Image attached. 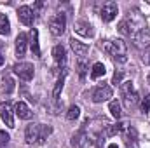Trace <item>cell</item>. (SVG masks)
Masks as SVG:
<instances>
[{"mask_svg": "<svg viewBox=\"0 0 150 148\" xmlns=\"http://www.w3.org/2000/svg\"><path fill=\"white\" fill-rule=\"evenodd\" d=\"M122 77H124L122 72H115V73H113V78H112V84L113 85H120V84H122Z\"/></svg>", "mask_w": 150, "mask_h": 148, "instance_id": "27", "label": "cell"}, {"mask_svg": "<svg viewBox=\"0 0 150 148\" xmlns=\"http://www.w3.org/2000/svg\"><path fill=\"white\" fill-rule=\"evenodd\" d=\"M110 113H112V117H115L117 120L120 118L122 111H120V105H119L117 101H112V103H110Z\"/></svg>", "mask_w": 150, "mask_h": 148, "instance_id": "24", "label": "cell"}, {"mask_svg": "<svg viewBox=\"0 0 150 148\" xmlns=\"http://www.w3.org/2000/svg\"><path fill=\"white\" fill-rule=\"evenodd\" d=\"M65 77H67V70H63V73L59 75V78H58L56 84H54V89H52V98H54V99H59V94H61L63 85H65Z\"/></svg>", "mask_w": 150, "mask_h": 148, "instance_id": "17", "label": "cell"}, {"mask_svg": "<svg viewBox=\"0 0 150 148\" xmlns=\"http://www.w3.org/2000/svg\"><path fill=\"white\" fill-rule=\"evenodd\" d=\"M149 82H150V75H149Z\"/></svg>", "mask_w": 150, "mask_h": 148, "instance_id": "31", "label": "cell"}, {"mask_svg": "<svg viewBox=\"0 0 150 148\" xmlns=\"http://www.w3.org/2000/svg\"><path fill=\"white\" fill-rule=\"evenodd\" d=\"M14 113H16L21 120H28V118H32V111H30V108H28V105L23 103V101L16 103V106H14Z\"/></svg>", "mask_w": 150, "mask_h": 148, "instance_id": "15", "label": "cell"}, {"mask_svg": "<svg viewBox=\"0 0 150 148\" xmlns=\"http://www.w3.org/2000/svg\"><path fill=\"white\" fill-rule=\"evenodd\" d=\"M133 40H134V45L136 47H149L150 45V32L145 28V30H142V32H138L134 37H133Z\"/></svg>", "mask_w": 150, "mask_h": 148, "instance_id": "13", "label": "cell"}, {"mask_svg": "<svg viewBox=\"0 0 150 148\" xmlns=\"http://www.w3.org/2000/svg\"><path fill=\"white\" fill-rule=\"evenodd\" d=\"M120 92H122V99H124V106L127 110H131L136 103H138V94L134 92L133 89V82L131 80H126L120 84Z\"/></svg>", "mask_w": 150, "mask_h": 148, "instance_id": "4", "label": "cell"}, {"mask_svg": "<svg viewBox=\"0 0 150 148\" xmlns=\"http://www.w3.org/2000/svg\"><path fill=\"white\" fill-rule=\"evenodd\" d=\"M52 132L51 125H42V124H30L25 131V140L28 145H44L47 136Z\"/></svg>", "mask_w": 150, "mask_h": 148, "instance_id": "1", "label": "cell"}, {"mask_svg": "<svg viewBox=\"0 0 150 148\" xmlns=\"http://www.w3.org/2000/svg\"><path fill=\"white\" fill-rule=\"evenodd\" d=\"M149 110H150V94H149V96H145V98L142 99V111H143V113H147Z\"/></svg>", "mask_w": 150, "mask_h": 148, "instance_id": "26", "label": "cell"}, {"mask_svg": "<svg viewBox=\"0 0 150 148\" xmlns=\"http://www.w3.org/2000/svg\"><path fill=\"white\" fill-rule=\"evenodd\" d=\"M65 28H67V18H65V14H56V16H52L49 19V32L54 37L63 35Z\"/></svg>", "mask_w": 150, "mask_h": 148, "instance_id": "5", "label": "cell"}, {"mask_svg": "<svg viewBox=\"0 0 150 148\" xmlns=\"http://www.w3.org/2000/svg\"><path fill=\"white\" fill-rule=\"evenodd\" d=\"M26 44H28V37L26 33H19L16 38V56L18 58H23L25 52H26Z\"/></svg>", "mask_w": 150, "mask_h": 148, "instance_id": "14", "label": "cell"}, {"mask_svg": "<svg viewBox=\"0 0 150 148\" xmlns=\"http://www.w3.org/2000/svg\"><path fill=\"white\" fill-rule=\"evenodd\" d=\"M12 91H14V80H12L9 75H5V77H4V80H2V92L11 94Z\"/></svg>", "mask_w": 150, "mask_h": 148, "instance_id": "21", "label": "cell"}, {"mask_svg": "<svg viewBox=\"0 0 150 148\" xmlns=\"http://www.w3.org/2000/svg\"><path fill=\"white\" fill-rule=\"evenodd\" d=\"M117 12H119V7H117V4L115 2H107V4H103V7H101V19L105 21V23H110L115 19V16H117Z\"/></svg>", "mask_w": 150, "mask_h": 148, "instance_id": "8", "label": "cell"}, {"mask_svg": "<svg viewBox=\"0 0 150 148\" xmlns=\"http://www.w3.org/2000/svg\"><path fill=\"white\" fill-rule=\"evenodd\" d=\"M9 140H11V136L5 132V131H0V148H5L9 145Z\"/></svg>", "mask_w": 150, "mask_h": 148, "instance_id": "25", "label": "cell"}, {"mask_svg": "<svg viewBox=\"0 0 150 148\" xmlns=\"http://www.w3.org/2000/svg\"><path fill=\"white\" fill-rule=\"evenodd\" d=\"M142 59H143V63H145V65H150V45L147 47V51H145V54H143V58H142Z\"/></svg>", "mask_w": 150, "mask_h": 148, "instance_id": "28", "label": "cell"}, {"mask_svg": "<svg viewBox=\"0 0 150 148\" xmlns=\"http://www.w3.org/2000/svg\"><path fill=\"white\" fill-rule=\"evenodd\" d=\"M103 51L108 52L113 59H115V58H122V56H126V52H127V45H126V42H124L122 38L105 40V42H103Z\"/></svg>", "mask_w": 150, "mask_h": 148, "instance_id": "3", "label": "cell"}, {"mask_svg": "<svg viewBox=\"0 0 150 148\" xmlns=\"http://www.w3.org/2000/svg\"><path fill=\"white\" fill-rule=\"evenodd\" d=\"M14 111H12V105L9 103V101H5V103H0V117H2V120L5 122V125L7 127H14V115H12Z\"/></svg>", "mask_w": 150, "mask_h": 148, "instance_id": "9", "label": "cell"}, {"mask_svg": "<svg viewBox=\"0 0 150 148\" xmlns=\"http://www.w3.org/2000/svg\"><path fill=\"white\" fill-rule=\"evenodd\" d=\"M52 58H54V61L61 66V65H65L67 63V49L59 44V45H54V49H52Z\"/></svg>", "mask_w": 150, "mask_h": 148, "instance_id": "16", "label": "cell"}, {"mask_svg": "<svg viewBox=\"0 0 150 148\" xmlns=\"http://www.w3.org/2000/svg\"><path fill=\"white\" fill-rule=\"evenodd\" d=\"M30 47H32V52L33 56H40V45H38V32L33 28L32 33H30Z\"/></svg>", "mask_w": 150, "mask_h": 148, "instance_id": "18", "label": "cell"}, {"mask_svg": "<svg viewBox=\"0 0 150 148\" xmlns=\"http://www.w3.org/2000/svg\"><path fill=\"white\" fill-rule=\"evenodd\" d=\"M105 72H107V68H105L103 63H94L93 68H91V78L93 80H98V78H101L105 75Z\"/></svg>", "mask_w": 150, "mask_h": 148, "instance_id": "19", "label": "cell"}, {"mask_svg": "<svg viewBox=\"0 0 150 148\" xmlns=\"http://www.w3.org/2000/svg\"><path fill=\"white\" fill-rule=\"evenodd\" d=\"M122 21H124V25H126V28H127V32H129V37H134L138 32L145 30V26H147V21H145L143 14H142L140 11H136V9L129 11L127 18L122 19Z\"/></svg>", "mask_w": 150, "mask_h": 148, "instance_id": "2", "label": "cell"}, {"mask_svg": "<svg viewBox=\"0 0 150 148\" xmlns=\"http://www.w3.org/2000/svg\"><path fill=\"white\" fill-rule=\"evenodd\" d=\"M87 68H89V66H87V63L84 61V58H80V59H79V63H77V72H79V77H80V78H84V77H86Z\"/></svg>", "mask_w": 150, "mask_h": 148, "instance_id": "22", "label": "cell"}, {"mask_svg": "<svg viewBox=\"0 0 150 148\" xmlns=\"http://www.w3.org/2000/svg\"><path fill=\"white\" fill-rule=\"evenodd\" d=\"M4 61H5V59H4V56H2V54H0V66H2V65H4Z\"/></svg>", "mask_w": 150, "mask_h": 148, "instance_id": "29", "label": "cell"}, {"mask_svg": "<svg viewBox=\"0 0 150 148\" xmlns=\"http://www.w3.org/2000/svg\"><path fill=\"white\" fill-rule=\"evenodd\" d=\"M110 98H112V87L107 84H103L93 91V101L94 103H103V101H108Z\"/></svg>", "mask_w": 150, "mask_h": 148, "instance_id": "7", "label": "cell"}, {"mask_svg": "<svg viewBox=\"0 0 150 148\" xmlns=\"http://www.w3.org/2000/svg\"><path fill=\"white\" fill-rule=\"evenodd\" d=\"M79 115H80V108H79L77 105H72V106L68 108V111H67V118H68V120H75Z\"/></svg>", "mask_w": 150, "mask_h": 148, "instance_id": "23", "label": "cell"}, {"mask_svg": "<svg viewBox=\"0 0 150 148\" xmlns=\"http://www.w3.org/2000/svg\"><path fill=\"white\" fill-rule=\"evenodd\" d=\"M11 33V23L5 14L0 12V35H9Z\"/></svg>", "mask_w": 150, "mask_h": 148, "instance_id": "20", "label": "cell"}, {"mask_svg": "<svg viewBox=\"0 0 150 148\" xmlns=\"http://www.w3.org/2000/svg\"><path fill=\"white\" fill-rule=\"evenodd\" d=\"M14 73L18 75L21 80H32L33 78V73H35V68H33V65L32 63H26V61H23V63H18V65H14Z\"/></svg>", "mask_w": 150, "mask_h": 148, "instance_id": "6", "label": "cell"}, {"mask_svg": "<svg viewBox=\"0 0 150 148\" xmlns=\"http://www.w3.org/2000/svg\"><path fill=\"white\" fill-rule=\"evenodd\" d=\"M108 148H117V145H110V147H108Z\"/></svg>", "mask_w": 150, "mask_h": 148, "instance_id": "30", "label": "cell"}, {"mask_svg": "<svg viewBox=\"0 0 150 148\" xmlns=\"http://www.w3.org/2000/svg\"><path fill=\"white\" fill-rule=\"evenodd\" d=\"M75 33H79V35H82V37H93L94 35V30H93V26L87 23V21H77L74 26Z\"/></svg>", "mask_w": 150, "mask_h": 148, "instance_id": "11", "label": "cell"}, {"mask_svg": "<svg viewBox=\"0 0 150 148\" xmlns=\"http://www.w3.org/2000/svg\"><path fill=\"white\" fill-rule=\"evenodd\" d=\"M70 45H72V51L75 52V56H80V58H84L87 52H89V45L87 44H84V42H80V40H77V38H70Z\"/></svg>", "mask_w": 150, "mask_h": 148, "instance_id": "12", "label": "cell"}, {"mask_svg": "<svg viewBox=\"0 0 150 148\" xmlns=\"http://www.w3.org/2000/svg\"><path fill=\"white\" fill-rule=\"evenodd\" d=\"M18 18H19V21H21L23 25L30 26V25H33L35 12H33L32 7H28V5H21V7L18 9Z\"/></svg>", "mask_w": 150, "mask_h": 148, "instance_id": "10", "label": "cell"}]
</instances>
